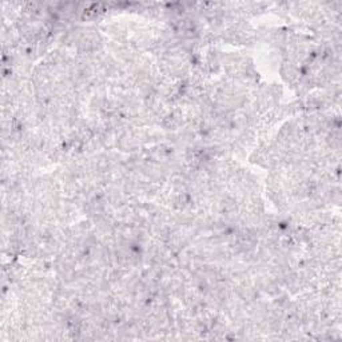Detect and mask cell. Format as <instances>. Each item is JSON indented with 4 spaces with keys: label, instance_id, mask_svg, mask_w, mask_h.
Returning a JSON list of instances; mask_svg holds the SVG:
<instances>
[{
    "label": "cell",
    "instance_id": "6da1fadb",
    "mask_svg": "<svg viewBox=\"0 0 342 342\" xmlns=\"http://www.w3.org/2000/svg\"><path fill=\"white\" fill-rule=\"evenodd\" d=\"M106 11H107V5L106 4H100V3L91 4L88 8H84L82 11V19L83 20H95L100 15H103Z\"/></svg>",
    "mask_w": 342,
    "mask_h": 342
},
{
    "label": "cell",
    "instance_id": "7a4b0ae2",
    "mask_svg": "<svg viewBox=\"0 0 342 342\" xmlns=\"http://www.w3.org/2000/svg\"><path fill=\"white\" fill-rule=\"evenodd\" d=\"M282 75L287 82H296L300 78V70L297 67L296 63L289 60L282 66Z\"/></svg>",
    "mask_w": 342,
    "mask_h": 342
}]
</instances>
